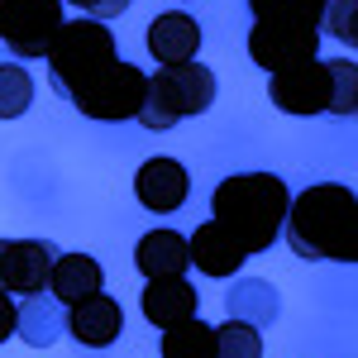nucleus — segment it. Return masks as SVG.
Returning a JSON list of instances; mask_svg holds the SVG:
<instances>
[{
	"label": "nucleus",
	"instance_id": "1",
	"mask_svg": "<svg viewBox=\"0 0 358 358\" xmlns=\"http://www.w3.org/2000/svg\"><path fill=\"white\" fill-rule=\"evenodd\" d=\"M282 239L306 263H358V192L344 182H315L296 192Z\"/></svg>",
	"mask_w": 358,
	"mask_h": 358
},
{
	"label": "nucleus",
	"instance_id": "2",
	"mask_svg": "<svg viewBox=\"0 0 358 358\" xmlns=\"http://www.w3.org/2000/svg\"><path fill=\"white\" fill-rule=\"evenodd\" d=\"M210 215L248 248V253H268L287 234L292 215V192L277 172H234L215 182L210 192Z\"/></svg>",
	"mask_w": 358,
	"mask_h": 358
},
{
	"label": "nucleus",
	"instance_id": "3",
	"mask_svg": "<svg viewBox=\"0 0 358 358\" xmlns=\"http://www.w3.org/2000/svg\"><path fill=\"white\" fill-rule=\"evenodd\" d=\"M210 101H215V72H210V67H201V62L158 67V72H148V101H143L138 124L153 129V134H167V129H177L182 120L206 115Z\"/></svg>",
	"mask_w": 358,
	"mask_h": 358
},
{
	"label": "nucleus",
	"instance_id": "4",
	"mask_svg": "<svg viewBox=\"0 0 358 358\" xmlns=\"http://www.w3.org/2000/svg\"><path fill=\"white\" fill-rule=\"evenodd\" d=\"M115 34L106 20H91V15H82V20H67L62 24V34H57L53 53H48V77H53V91L62 96V101H72L77 91H82L96 72H106L115 62Z\"/></svg>",
	"mask_w": 358,
	"mask_h": 358
},
{
	"label": "nucleus",
	"instance_id": "5",
	"mask_svg": "<svg viewBox=\"0 0 358 358\" xmlns=\"http://www.w3.org/2000/svg\"><path fill=\"white\" fill-rule=\"evenodd\" d=\"M148 101V72L134 62H120L115 57L106 72H96L91 82L72 96V106L86 120H101V124H120V120H138Z\"/></svg>",
	"mask_w": 358,
	"mask_h": 358
},
{
	"label": "nucleus",
	"instance_id": "6",
	"mask_svg": "<svg viewBox=\"0 0 358 358\" xmlns=\"http://www.w3.org/2000/svg\"><path fill=\"white\" fill-rule=\"evenodd\" d=\"M62 24V0H0V38L15 57H48Z\"/></svg>",
	"mask_w": 358,
	"mask_h": 358
},
{
	"label": "nucleus",
	"instance_id": "7",
	"mask_svg": "<svg viewBox=\"0 0 358 358\" xmlns=\"http://www.w3.org/2000/svg\"><path fill=\"white\" fill-rule=\"evenodd\" d=\"M248 57L263 72H287L296 62L320 57V29L296 20H253L248 29Z\"/></svg>",
	"mask_w": 358,
	"mask_h": 358
},
{
	"label": "nucleus",
	"instance_id": "8",
	"mask_svg": "<svg viewBox=\"0 0 358 358\" xmlns=\"http://www.w3.org/2000/svg\"><path fill=\"white\" fill-rule=\"evenodd\" d=\"M330 91H334L330 62H320V57L296 62V67H287V72H273V82H268L273 106L282 115H296V120L330 115Z\"/></svg>",
	"mask_w": 358,
	"mask_h": 358
},
{
	"label": "nucleus",
	"instance_id": "9",
	"mask_svg": "<svg viewBox=\"0 0 358 358\" xmlns=\"http://www.w3.org/2000/svg\"><path fill=\"white\" fill-rule=\"evenodd\" d=\"M53 263L57 248L48 239H0V292H10V296L48 292Z\"/></svg>",
	"mask_w": 358,
	"mask_h": 358
},
{
	"label": "nucleus",
	"instance_id": "10",
	"mask_svg": "<svg viewBox=\"0 0 358 358\" xmlns=\"http://www.w3.org/2000/svg\"><path fill=\"white\" fill-rule=\"evenodd\" d=\"M134 196L143 210L153 215H172L187 206L192 196V172L177 163V158H148V163L134 172Z\"/></svg>",
	"mask_w": 358,
	"mask_h": 358
},
{
	"label": "nucleus",
	"instance_id": "11",
	"mask_svg": "<svg viewBox=\"0 0 358 358\" xmlns=\"http://www.w3.org/2000/svg\"><path fill=\"white\" fill-rule=\"evenodd\" d=\"M67 330L86 349H110L120 339V330H124V310H120V301L110 292H96V296H86V301H77L67 310Z\"/></svg>",
	"mask_w": 358,
	"mask_h": 358
},
{
	"label": "nucleus",
	"instance_id": "12",
	"mask_svg": "<svg viewBox=\"0 0 358 358\" xmlns=\"http://www.w3.org/2000/svg\"><path fill=\"white\" fill-rule=\"evenodd\" d=\"M201 296H196V287L182 277H153L148 287H143V296H138V310H143V320L148 325H158V330H172V325H182V320H192Z\"/></svg>",
	"mask_w": 358,
	"mask_h": 358
},
{
	"label": "nucleus",
	"instance_id": "13",
	"mask_svg": "<svg viewBox=\"0 0 358 358\" xmlns=\"http://www.w3.org/2000/svg\"><path fill=\"white\" fill-rule=\"evenodd\" d=\"M244 263H248V248L239 244L215 215H210L206 224H196V234H192V268H201L206 277L220 282V277H234Z\"/></svg>",
	"mask_w": 358,
	"mask_h": 358
},
{
	"label": "nucleus",
	"instance_id": "14",
	"mask_svg": "<svg viewBox=\"0 0 358 358\" xmlns=\"http://www.w3.org/2000/svg\"><path fill=\"white\" fill-rule=\"evenodd\" d=\"M148 53L158 67H177V62H196L201 53V24L187 10H167L148 24Z\"/></svg>",
	"mask_w": 358,
	"mask_h": 358
},
{
	"label": "nucleus",
	"instance_id": "15",
	"mask_svg": "<svg viewBox=\"0 0 358 358\" xmlns=\"http://www.w3.org/2000/svg\"><path fill=\"white\" fill-rule=\"evenodd\" d=\"M134 268L138 277H182L192 268V239H182L177 229H148L134 244Z\"/></svg>",
	"mask_w": 358,
	"mask_h": 358
},
{
	"label": "nucleus",
	"instance_id": "16",
	"mask_svg": "<svg viewBox=\"0 0 358 358\" xmlns=\"http://www.w3.org/2000/svg\"><path fill=\"white\" fill-rule=\"evenodd\" d=\"M48 292H53L57 301L72 310L77 301L96 296V292H106V273H101V263H96L91 253H57Z\"/></svg>",
	"mask_w": 358,
	"mask_h": 358
},
{
	"label": "nucleus",
	"instance_id": "17",
	"mask_svg": "<svg viewBox=\"0 0 358 358\" xmlns=\"http://www.w3.org/2000/svg\"><path fill=\"white\" fill-rule=\"evenodd\" d=\"M224 310H229L234 320H248V325L268 330L277 315H282V292H277L273 282H263V277H244V282H234V287H229Z\"/></svg>",
	"mask_w": 358,
	"mask_h": 358
},
{
	"label": "nucleus",
	"instance_id": "18",
	"mask_svg": "<svg viewBox=\"0 0 358 358\" xmlns=\"http://www.w3.org/2000/svg\"><path fill=\"white\" fill-rule=\"evenodd\" d=\"M67 330V306L57 301L53 292H34L20 296V339L34 349H48L57 334Z\"/></svg>",
	"mask_w": 358,
	"mask_h": 358
},
{
	"label": "nucleus",
	"instance_id": "19",
	"mask_svg": "<svg viewBox=\"0 0 358 358\" xmlns=\"http://www.w3.org/2000/svg\"><path fill=\"white\" fill-rule=\"evenodd\" d=\"M163 358H215V325L192 315V320L163 330Z\"/></svg>",
	"mask_w": 358,
	"mask_h": 358
},
{
	"label": "nucleus",
	"instance_id": "20",
	"mask_svg": "<svg viewBox=\"0 0 358 358\" xmlns=\"http://www.w3.org/2000/svg\"><path fill=\"white\" fill-rule=\"evenodd\" d=\"M215 358H263V330L229 315L224 325H215Z\"/></svg>",
	"mask_w": 358,
	"mask_h": 358
},
{
	"label": "nucleus",
	"instance_id": "21",
	"mask_svg": "<svg viewBox=\"0 0 358 358\" xmlns=\"http://www.w3.org/2000/svg\"><path fill=\"white\" fill-rule=\"evenodd\" d=\"M34 106V77L20 62H0V120H20Z\"/></svg>",
	"mask_w": 358,
	"mask_h": 358
},
{
	"label": "nucleus",
	"instance_id": "22",
	"mask_svg": "<svg viewBox=\"0 0 358 358\" xmlns=\"http://www.w3.org/2000/svg\"><path fill=\"white\" fill-rule=\"evenodd\" d=\"M253 20H296V24H325L330 0H248Z\"/></svg>",
	"mask_w": 358,
	"mask_h": 358
},
{
	"label": "nucleus",
	"instance_id": "23",
	"mask_svg": "<svg viewBox=\"0 0 358 358\" xmlns=\"http://www.w3.org/2000/svg\"><path fill=\"white\" fill-rule=\"evenodd\" d=\"M330 77H334L330 115H334V120H354V115H358V62L334 57V62H330Z\"/></svg>",
	"mask_w": 358,
	"mask_h": 358
},
{
	"label": "nucleus",
	"instance_id": "24",
	"mask_svg": "<svg viewBox=\"0 0 358 358\" xmlns=\"http://www.w3.org/2000/svg\"><path fill=\"white\" fill-rule=\"evenodd\" d=\"M325 34L339 38V43H349L358 48V0H330V10H325Z\"/></svg>",
	"mask_w": 358,
	"mask_h": 358
},
{
	"label": "nucleus",
	"instance_id": "25",
	"mask_svg": "<svg viewBox=\"0 0 358 358\" xmlns=\"http://www.w3.org/2000/svg\"><path fill=\"white\" fill-rule=\"evenodd\" d=\"M67 5H77L82 15H91V20H106V24H110V20H120V15L129 10V0H67Z\"/></svg>",
	"mask_w": 358,
	"mask_h": 358
},
{
	"label": "nucleus",
	"instance_id": "26",
	"mask_svg": "<svg viewBox=\"0 0 358 358\" xmlns=\"http://www.w3.org/2000/svg\"><path fill=\"white\" fill-rule=\"evenodd\" d=\"M10 334H20V301H15L10 292H0V344H5Z\"/></svg>",
	"mask_w": 358,
	"mask_h": 358
},
{
	"label": "nucleus",
	"instance_id": "27",
	"mask_svg": "<svg viewBox=\"0 0 358 358\" xmlns=\"http://www.w3.org/2000/svg\"><path fill=\"white\" fill-rule=\"evenodd\" d=\"M354 120H358V115H354Z\"/></svg>",
	"mask_w": 358,
	"mask_h": 358
}]
</instances>
